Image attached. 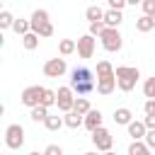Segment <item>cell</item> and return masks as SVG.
<instances>
[{
	"instance_id": "obj_36",
	"label": "cell",
	"mask_w": 155,
	"mask_h": 155,
	"mask_svg": "<svg viewBox=\"0 0 155 155\" xmlns=\"http://www.w3.org/2000/svg\"><path fill=\"white\" fill-rule=\"evenodd\" d=\"M44 155H63V148H61V145H48V148L44 150Z\"/></svg>"
},
{
	"instance_id": "obj_18",
	"label": "cell",
	"mask_w": 155,
	"mask_h": 155,
	"mask_svg": "<svg viewBox=\"0 0 155 155\" xmlns=\"http://www.w3.org/2000/svg\"><path fill=\"white\" fill-rule=\"evenodd\" d=\"M128 155H153V150L143 143V140H133L128 145Z\"/></svg>"
},
{
	"instance_id": "obj_5",
	"label": "cell",
	"mask_w": 155,
	"mask_h": 155,
	"mask_svg": "<svg viewBox=\"0 0 155 155\" xmlns=\"http://www.w3.org/2000/svg\"><path fill=\"white\" fill-rule=\"evenodd\" d=\"M75 92H73V87H58L56 90V104H58V109L63 111V114H68V111H73V107H75V99L78 97H73Z\"/></svg>"
},
{
	"instance_id": "obj_4",
	"label": "cell",
	"mask_w": 155,
	"mask_h": 155,
	"mask_svg": "<svg viewBox=\"0 0 155 155\" xmlns=\"http://www.w3.org/2000/svg\"><path fill=\"white\" fill-rule=\"evenodd\" d=\"M99 41H102L104 51H109V53H116V51H121L124 36L119 34V29H104V34L99 36Z\"/></svg>"
},
{
	"instance_id": "obj_33",
	"label": "cell",
	"mask_w": 155,
	"mask_h": 155,
	"mask_svg": "<svg viewBox=\"0 0 155 155\" xmlns=\"http://www.w3.org/2000/svg\"><path fill=\"white\" fill-rule=\"evenodd\" d=\"M143 143H145L150 150H155V131H148V133H145V138H143Z\"/></svg>"
},
{
	"instance_id": "obj_24",
	"label": "cell",
	"mask_w": 155,
	"mask_h": 155,
	"mask_svg": "<svg viewBox=\"0 0 155 155\" xmlns=\"http://www.w3.org/2000/svg\"><path fill=\"white\" fill-rule=\"evenodd\" d=\"M136 29H138V31H143V34H145V31H150V29H155L153 17H145V15H143V17H138V19H136Z\"/></svg>"
},
{
	"instance_id": "obj_37",
	"label": "cell",
	"mask_w": 155,
	"mask_h": 155,
	"mask_svg": "<svg viewBox=\"0 0 155 155\" xmlns=\"http://www.w3.org/2000/svg\"><path fill=\"white\" fill-rule=\"evenodd\" d=\"M143 124H145V128H148V131H155V116H145V119H143Z\"/></svg>"
},
{
	"instance_id": "obj_15",
	"label": "cell",
	"mask_w": 155,
	"mask_h": 155,
	"mask_svg": "<svg viewBox=\"0 0 155 155\" xmlns=\"http://www.w3.org/2000/svg\"><path fill=\"white\" fill-rule=\"evenodd\" d=\"M116 90V78H104V80H97V92L99 94H111Z\"/></svg>"
},
{
	"instance_id": "obj_23",
	"label": "cell",
	"mask_w": 155,
	"mask_h": 155,
	"mask_svg": "<svg viewBox=\"0 0 155 155\" xmlns=\"http://www.w3.org/2000/svg\"><path fill=\"white\" fill-rule=\"evenodd\" d=\"M39 39H48V36H53V24L51 22H44V24H39V27H34L31 29Z\"/></svg>"
},
{
	"instance_id": "obj_16",
	"label": "cell",
	"mask_w": 155,
	"mask_h": 155,
	"mask_svg": "<svg viewBox=\"0 0 155 155\" xmlns=\"http://www.w3.org/2000/svg\"><path fill=\"white\" fill-rule=\"evenodd\" d=\"M114 121H116V124H121V126H128V124L133 121V114H131V109H126V107H119V109L114 111Z\"/></svg>"
},
{
	"instance_id": "obj_40",
	"label": "cell",
	"mask_w": 155,
	"mask_h": 155,
	"mask_svg": "<svg viewBox=\"0 0 155 155\" xmlns=\"http://www.w3.org/2000/svg\"><path fill=\"white\" fill-rule=\"evenodd\" d=\"M85 155H99V153H85Z\"/></svg>"
},
{
	"instance_id": "obj_2",
	"label": "cell",
	"mask_w": 155,
	"mask_h": 155,
	"mask_svg": "<svg viewBox=\"0 0 155 155\" xmlns=\"http://www.w3.org/2000/svg\"><path fill=\"white\" fill-rule=\"evenodd\" d=\"M44 92H46V87H41V85H29V87H24V90H22V97H19V102H22L24 107L34 109V107H39V104H41V99H44Z\"/></svg>"
},
{
	"instance_id": "obj_25",
	"label": "cell",
	"mask_w": 155,
	"mask_h": 155,
	"mask_svg": "<svg viewBox=\"0 0 155 155\" xmlns=\"http://www.w3.org/2000/svg\"><path fill=\"white\" fill-rule=\"evenodd\" d=\"M29 116H31V121H46L51 114H48V109H46V107H41V104H39V107H34V109L29 111Z\"/></svg>"
},
{
	"instance_id": "obj_22",
	"label": "cell",
	"mask_w": 155,
	"mask_h": 155,
	"mask_svg": "<svg viewBox=\"0 0 155 155\" xmlns=\"http://www.w3.org/2000/svg\"><path fill=\"white\" fill-rule=\"evenodd\" d=\"M12 31H15V34H19V36H27V34L31 31V22H29V19H15Z\"/></svg>"
},
{
	"instance_id": "obj_27",
	"label": "cell",
	"mask_w": 155,
	"mask_h": 155,
	"mask_svg": "<svg viewBox=\"0 0 155 155\" xmlns=\"http://www.w3.org/2000/svg\"><path fill=\"white\" fill-rule=\"evenodd\" d=\"M94 87H97V82H82V85H75V87H73V92H75L78 97H85V94H90Z\"/></svg>"
},
{
	"instance_id": "obj_29",
	"label": "cell",
	"mask_w": 155,
	"mask_h": 155,
	"mask_svg": "<svg viewBox=\"0 0 155 155\" xmlns=\"http://www.w3.org/2000/svg\"><path fill=\"white\" fill-rule=\"evenodd\" d=\"M12 27H15V17L7 10H2L0 12V29H12Z\"/></svg>"
},
{
	"instance_id": "obj_32",
	"label": "cell",
	"mask_w": 155,
	"mask_h": 155,
	"mask_svg": "<svg viewBox=\"0 0 155 155\" xmlns=\"http://www.w3.org/2000/svg\"><path fill=\"white\" fill-rule=\"evenodd\" d=\"M143 12H145V17H153L155 15V0H143Z\"/></svg>"
},
{
	"instance_id": "obj_17",
	"label": "cell",
	"mask_w": 155,
	"mask_h": 155,
	"mask_svg": "<svg viewBox=\"0 0 155 155\" xmlns=\"http://www.w3.org/2000/svg\"><path fill=\"white\" fill-rule=\"evenodd\" d=\"M63 121H65L68 128H80V126H85V116H80V114H75V111L63 114Z\"/></svg>"
},
{
	"instance_id": "obj_30",
	"label": "cell",
	"mask_w": 155,
	"mask_h": 155,
	"mask_svg": "<svg viewBox=\"0 0 155 155\" xmlns=\"http://www.w3.org/2000/svg\"><path fill=\"white\" fill-rule=\"evenodd\" d=\"M143 94H145L148 99H155V75L143 82Z\"/></svg>"
},
{
	"instance_id": "obj_6",
	"label": "cell",
	"mask_w": 155,
	"mask_h": 155,
	"mask_svg": "<svg viewBox=\"0 0 155 155\" xmlns=\"http://www.w3.org/2000/svg\"><path fill=\"white\" fill-rule=\"evenodd\" d=\"M92 143H94V148H97L99 153H109V150H111L114 138H111V133L102 126V128H97V131L92 133Z\"/></svg>"
},
{
	"instance_id": "obj_7",
	"label": "cell",
	"mask_w": 155,
	"mask_h": 155,
	"mask_svg": "<svg viewBox=\"0 0 155 155\" xmlns=\"http://www.w3.org/2000/svg\"><path fill=\"white\" fill-rule=\"evenodd\" d=\"M65 70H68L65 58H48V61L44 63V75H46V78H61Z\"/></svg>"
},
{
	"instance_id": "obj_34",
	"label": "cell",
	"mask_w": 155,
	"mask_h": 155,
	"mask_svg": "<svg viewBox=\"0 0 155 155\" xmlns=\"http://www.w3.org/2000/svg\"><path fill=\"white\" fill-rule=\"evenodd\" d=\"M126 7V2L124 0H109V10H116V12H121Z\"/></svg>"
},
{
	"instance_id": "obj_38",
	"label": "cell",
	"mask_w": 155,
	"mask_h": 155,
	"mask_svg": "<svg viewBox=\"0 0 155 155\" xmlns=\"http://www.w3.org/2000/svg\"><path fill=\"white\" fill-rule=\"evenodd\" d=\"M29 155H44V153H39V150H31V153H29Z\"/></svg>"
},
{
	"instance_id": "obj_20",
	"label": "cell",
	"mask_w": 155,
	"mask_h": 155,
	"mask_svg": "<svg viewBox=\"0 0 155 155\" xmlns=\"http://www.w3.org/2000/svg\"><path fill=\"white\" fill-rule=\"evenodd\" d=\"M73 111H75V114H80V116H87V114L92 111V107H90L87 97H78V99H75V107H73Z\"/></svg>"
},
{
	"instance_id": "obj_19",
	"label": "cell",
	"mask_w": 155,
	"mask_h": 155,
	"mask_svg": "<svg viewBox=\"0 0 155 155\" xmlns=\"http://www.w3.org/2000/svg\"><path fill=\"white\" fill-rule=\"evenodd\" d=\"M78 51V41H73V39H63L61 44H58V53L61 56H70V53H75Z\"/></svg>"
},
{
	"instance_id": "obj_35",
	"label": "cell",
	"mask_w": 155,
	"mask_h": 155,
	"mask_svg": "<svg viewBox=\"0 0 155 155\" xmlns=\"http://www.w3.org/2000/svg\"><path fill=\"white\" fill-rule=\"evenodd\" d=\"M143 109H145V116H155V99H148Z\"/></svg>"
},
{
	"instance_id": "obj_21",
	"label": "cell",
	"mask_w": 155,
	"mask_h": 155,
	"mask_svg": "<svg viewBox=\"0 0 155 155\" xmlns=\"http://www.w3.org/2000/svg\"><path fill=\"white\" fill-rule=\"evenodd\" d=\"M29 22H31V29L39 27V24H44V22H51V19H48V10H34Z\"/></svg>"
},
{
	"instance_id": "obj_41",
	"label": "cell",
	"mask_w": 155,
	"mask_h": 155,
	"mask_svg": "<svg viewBox=\"0 0 155 155\" xmlns=\"http://www.w3.org/2000/svg\"><path fill=\"white\" fill-rule=\"evenodd\" d=\"M153 24H155V15H153Z\"/></svg>"
},
{
	"instance_id": "obj_12",
	"label": "cell",
	"mask_w": 155,
	"mask_h": 155,
	"mask_svg": "<svg viewBox=\"0 0 155 155\" xmlns=\"http://www.w3.org/2000/svg\"><path fill=\"white\" fill-rule=\"evenodd\" d=\"M104 78H116V68L109 61H99L97 63V80H104Z\"/></svg>"
},
{
	"instance_id": "obj_11",
	"label": "cell",
	"mask_w": 155,
	"mask_h": 155,
	"mask_svg": "<svg viewBox=\"0 0 155 155\" xmlns=\"http://www.w3.org/2000/svg\"><path fill=\"white\" fill-rule=\"evenodd\" d=\"M126 128H128V136H131L133 140H143V138H145V133H148V128H145V124H143V121H131Z\"/></svg>"
},
{
	"instance_id": "obj_8",
	"label": "cell",
	"mask_w": 155,
	"mask_h": 155,
	"mask_svg": "<svg viewBox=\"0 0 155 155\" xmlns=\"http://www.w3.org/2000/svg\"><path fill=\"white\" fill-rule=\"evenodd\" d=\"M92 53H94V36L82 34L78 39V56L80 58H92Z\"/></svg>"
},
{
	"instance_id": "obj_14",
	"label": "cell",
	"mask_w": 155,
	"mask_h": 155,
	"mask_svg": "<svg viewBox=\"0 0 155 155\" xmlns=\"http://www.w3.org/2000/svg\"><path fill=\"white\" fill-rule=\"evenodd\" d=\"M119 24H121V12L107 10V12H104V27H107V29H119Z\"/></svg>"
},
{
	"instance_id": "obj_1",
	"label": "cell",
	"mask_w": 155,
	"mask_h": 155,
	"mask_svg": "<svg viewBox=\"0 0 155 155\" xmlns=\"http://www.w3.org/2000/svg\"><path fill=\"white\" fill-rule=\"evenodd\" d=\"M138 78H140L138 68H133V65H116V87L121 92H131L136 87Z\"/></svg>"
},
{
	"instance_id": "obj_3",
	"label": "cell",
	"mask_w": 155,
	"mask_h": 155,
	"mask_svg": "<svg viewBox=\"0 0 155 155\" xmlns=\"http://www.w3.org/2000/svg\"><path fill=\"white\" fill-rule=\"evenodd\" d=\"M5 145L10 150H19L24 145V128L19 124H10L5 128Z\"/></svg>"
},
{
	"instance_id": "obj_13",
	"label": "cell",
	"mask_w": 155,
	"mask_h": 155,
	"mask_svg": "<svg viewBox=\"0 0 155 155\" xmlns=\"http://www.w3.org/2000/svg\"><path fill=\"white\" fill-rule=\"evenodd\" d=\"M104 12H107V10H102L99 5H90V7L85 10V17L90 19V24H97V22H104Z\"/></svg>"
},
{
	"instance_id": "obj_31",
	"label": "cell",
	"mask_w": 155,
	"mask_h": 155,
	"mask_svg": "<svg viewBox=\"0 0 155 155\" xmlns=\"http://www.w3.org/2000/svg\"><path fill=\"white\" fill-rule=\"evenodd\" d=\"M56 99H58V97H56V90H48V87H46L44 99H41V107H46V109H48V107H53V104H56Z\"/></svg>"
},
{
	"instance_id": "obj_9",
	"label": "cell",
	"mask_w": 155,
	"mask_h": 155,
	"mask_svg": "<svg viewBox=\"0 0 155 155\" xmlns=\"http://www.w3.org/2000/svg\"><path fill=\"white\" fill-rule=\"evenodd\" d=\"M82 82H94L92 80V70L90 68H73V73H70V87H75V85H82Z\"/></svg>"
},
{
	"instance_id": "obj_39",
	"label": "cell",
	"mask_w": 155,
	"mask_h": 155,
	"mask_svg": "<svg viewBox=\"0 0 155 155\" xmlns=\"http://www.w3.org/2000/svg\"><path fill=\"white\" fill-rule=\"evenodd\" d=\"M102 155H116V153H111V150H109V153H102Z\"/></svg>"
},
{
	"instance_id": "obj_28",
	"label": "cell",
	"mask_w": 155,
	"mask_h": 155,
	"mask_svg": "<svg viewBox=\"0 0 155 155\" xmlns=\"http://www.w3.org/2000/svg\"><path fill=\"white\" fill-rule=\"evenodd\" d=\"M44 126H46L48 131H58L61 126H65V121H63V116H48V119L44 121Z\"/></svg>"
},
{
	"instance_id": "obj_26",
	"label": "cell",
	"mask_w": 155,
	"mask_h": 155,
	"mask_svg": "<svg viewBox=\"0 0 155 155\" xmlns=\"http://www.w3.org/2000/svg\"><path fill=\"white\" fill-rule=\"evenodd\" d=\"M22 46H24L27 51H34V48L39 46V36H36L34 31H29L27 36H22Z\"/></svg>"
},
{
	"instance_id": "obj_10",
	"label": "cell",
	"mask_w": 155,
	"mask_h": 155,
	"mask_svg": "<svg viewBox=\"0 0 155 155\" xmlns=\"http://www.w3.org/2000/svg\"><path fill=\"white\" fill-rule=\"evenodd\" d=\"M85 128H87L90 133H94L97 128H102V111H99V109H92V111L85 116Z\"/></svg>"
}]
</instances>
